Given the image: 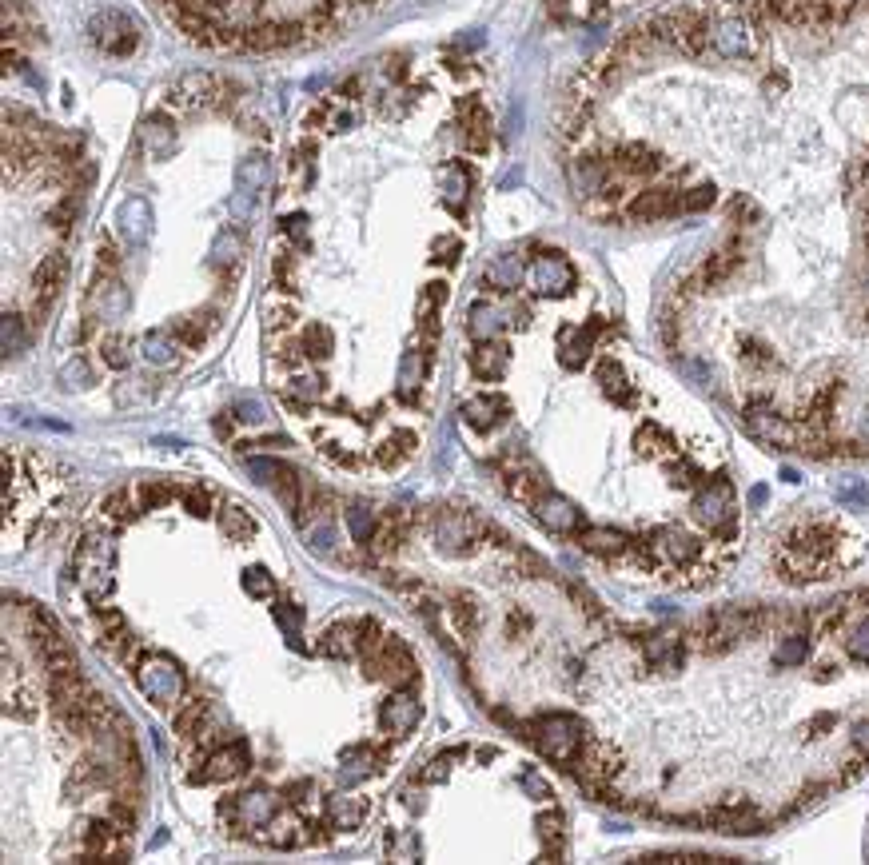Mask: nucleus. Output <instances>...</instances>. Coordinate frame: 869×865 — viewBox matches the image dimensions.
<instances>
[{
	"label": "nucleus",
	"mask_w": 869,
	"mask_h": 865,
	"mask_svg": "<svg viewBox=\"0 0 869 865\" xmlns=\"http://www.w3.org/2000/svg\"><path fill=\"white\" fill-rule=\"evenodd\" d=\"M315 790V782L311 778H299V782H291L288 786V802L295 806V802H307V794Z\"/></svg>",
	"instance_id": "obj_24"
},
{
	"label": "nucleus",
	"mask_w": 869,
	"mask_h": 865,
	"mask_svg": "<svg viewBox=\"0 0 869 865\" xmlns=\"http://www.w3.org/2000/svg\"><path fill=\"white\" fill-rule=\"evenodd\" d=\"M862 559L858 539L826 515H810L798 519L794 527L782 531L778 547H774V571L790 586H806V582H822L834 571H846Z\"/></svg>",
	"instance_id": "obj_2"
},
{
	"label": "nucleus",
	"mask_w": 869,
	"mask_h": 865,
	"mask_svg": "<svg viewBox=\"0 0 869 865\" xmlns=\"http://www.w3.org/2000/svg\"><path fill=\"white\" fill-rule=\"evenodd\" d=\"M319 654L335 658V662H351L359 658V626L355 622H331L319 638Z\"/></svg>",
	"instance_id": "obj_10"
},
{
	"label": "nucleus",
	"mask_w": 869,
	"mask_h": 865,
	"mask_svg": "<svg viewBox=\"0 0 869 865\" xmlns=\"http://www.w3.org/2000/svg\"><path fill=\"white\" fill-rule=\"evenodd\" d=\"M371 818V798H331L327 802V826L331 830H359Z\"/></svg>",
	"instance_id": "obj_12"
},
{
	"label": "nucleus",
	"mask_w": 869,
	"mask_h": 865,
	"mask_svg": "<svg viewBox=\"0 0 869 865\" xmlns=\"http://www.w3.org/2000/svg\"><path fill=\"white\" fill-rule=\"evenodd\" d=\"M204 718H208V702H204V698H188V706H180V710H176L172 726H176V734L188 742V738H196V734H200Z\"/></svg>",
	"instance_id": "obj_18"
},
{
	"label": "nucleus",
	"mask_w": 869,
	"mask_h": 865,
	"mask_svg": "<svg viewBox=\"0 0 869 865\" xmlns=\"http://www.w3.org/2000/svg\"><path fill=\"white\" fill-rule=\"evenodd\" d=\"M96 626H100V634H108V630L128 626V618H124L116 606H96Z\"/></svg>",
	"instance_id": "obj_23"
},
{
	"label": "nucleus",
	"mask_w": 869,
	"mask_h": 865,
	"mask_svg": "<svg viewBox=\"0 0 869 865\" xmlns=\"http://www.w3.org/2000/svg\"><path fill=\"white\" fill-rule=\"evenodd\" d=\"M116 236L128 244V248H148L152 236H156V212H152V200L148 196H128L120 208H116Z\"/></svg>",
	"instance_id": "obj_7"
},
{
	"label": "nucleus",
	"mask_w": 869,
	"mask_h": 865,
	"mask_svg": "<svg viewBox=\"0 0 869 865\" xmlns=\"http://www.w3.org/2000/svg\"><path fill=\"white\" fill-rule=\"evenodd\" d=\"M236 411H244V415H240L244 423H260V419H264V407H260V403H252V399H240V403H236Z\"/></svg>",
	"instance_id": "obj_25"
},
{
	"label": "nucleus",
	"mask_w": 869,
	"mask_h": 865,
	"mask_svg": "<svg viewBox=\"0 0 869 865\" xmlns=\"http://www.w3.org/2000/svg\"><path fill=\"white\" fill-rule=\"evenodd\" d=\"M140 511H144V507H140V499H136V487H116V491H108L104 503H100V515H104V523H112V527H128Z\"/></svg>",
	"instance_id": "obj_14"
},
{
	"label": "nucleus",
	"mask_w": 869,
	"mask_h": 865,
	"mask_svg": "<svg viewBox=\"0 0 869 865\" xmlns=\"http://www.w3.org/2000/svg\"><path fill=\"white\" fill-rule=\"evenodd\" d=\"M136 686H140V694L152 702V706H176L180 698H184V690H188V678H184V670L168 658V654H156V650H144L140 654V662H136Z\"/></svg>",
	"instance_id": "obj_4"
},
{
	"label": "nucleus",
	"mask_w": 869,
	"mask_h": 865,
	"mask_svg": "<svg viewBox=\"0 0 869 865\" xmlns=\"http://www.w3.org/2000/svg\"><path fill=\"white\" fill-rule=\"evenodd\" d=\"M112 563H116V543H112V535H104V531L84 535L80 547L72 551V567H68V575H76L80 590H84V598H88L92 606H100V602L112 594V586H116V578H112Z\"/></svg>",
	"instance_id": "obj_3"
},
{
	"label": "nucleus",
	"mask_w": 869,
	"mask_h": 865,
	"mask_svg": "<svg viewBox=\"0 0 869 865\" xmlns=\"http://www.w3.org/2000/svg\"><path fill=\"white\" fill-rule=\"evenodd\" d=\"M180 495H184V487H176V483H152V479L136 483V499H140L144 511H160V507H168Z\"/></svg>",
	"instance_id": "obj_16"
},
{
	"label": "nucleus",
	"mask_w": 869,
	"mask_h": 865,
	"mask_svg": "<svg viewBox=\"0 0 869 865\" xmlns=\"http://www.w3.org/2000/svg\"><path fill=\"white\" fill-rule=\"evenodd\" d=\"M280 814V798L268 794V790H248L240 794L236 802H224L220 806V818H232V830L236 834H252V830H268Z\"/></svg>",
	"instance_id": "obj_5"
},
{
	"label": "nucleus",
	"mask_w": 869,
	"mask_h": 865,
	"mask_svg": "<svg viewBox=\"0 0 869 865\" xmlns=\"http://www.w3.org/2000/svg\"><path fill=\"white\" fill-rule=\"evenodd\" d=\"M220 531H224L232 543H248V539L260 535V523H256V515H252L248 507L224 503V507H220Z\"/></svg>",
	"instance_id": "obj_15"
},
{
	"label": "nucleus",
	"mask_w": 869,
	"mask_h": 865,
	"mask_svg": "<svg viewBox=\"0 0 869 865\" xmlns=\"http://www.w3.org/2000/svg\"><path fill=\"white\" fill-rule=\"evenodd\" d=\"M419 722H423V702H419V694L391 686V694H387L383 706H379V726H383L391 738H407V734H415Z\"/></svg>",
	"instance_id": "obj_8"
},
{
	"label": "nucleus",
	"mask_w": 869,
	"mask_h": 865,
	"mask_svg": "<svg viewBox=\"0 0 869 865\" xmlns=\"http://www.w3.org/2000/svg\"><path fill=\"white\" fill-rule=\"evenodd\" d=\"M240 582H244V590H248L252 598H260V602H272V598H276V578H272L268 567H248Z\"/></svg>",
	"instance_id": "obj_20"
},
{
	"label": "nucleus",
	"mask_w": 869,
	"mask_h": 865,
	"mask_svg": "<svg viewBox=\"0 0 869 865\" xmlns=\"http://www.w3.org/2000/svg\"><path fill=\"white\" fill-rule=\"evenodd\" d=\"M248 770H252V754H248L244 742H236V746H220V750H212V754L200 762V770L188 774V782H192V786H216V782L244 778Z\"/></svg>",
	"instance_id": "obj_6"
},
{
	"label": "nucleus",
	"mask_w": 869,
	"mask_h": 865,
	"mask_svg": "<svg viewBox=\"0 0 869 865\" xmlns=\"http://www.w3.org/2000/svg\"><path fill=\"white\" fill-rule=\"evenodd\" d=\"M180 503H184V511H188L192 519H208V515H212V491H208L204 483H192V487H184Z\"/></svg>",
	"instance_id": "obj_21"
},
{
	"label": "nucleus",
	"mask_w": 869,
	"mask_h": 865,
	"mask_svg": "<svg viewBox=\"0 0 869 865\" xmlns=\"http://www.w3.org/2000/svg\"><path fill=\"white\" fill-rule=\"evenodd\" d=\"M88 379H92V371L84 359H72V367H64V375H60L64 387H88Z\"/></svg>",
	"instance_id": "obj_22"
},
{
	"label": "nucleus",
	"mask_w": 869,
	"mask_h": 865,
	"mask_svg": "<svg viewBox=\"0 0 869 865\" xmlns=\"http://www.w3.org/2000/svg\"><path fill=\"white\" fill-rule=\"evenodd\" d=\"M184 40L220 52H280L339 36L379 0H148Z\"/></svg>",
	"instance_id": "obj_1"
},
{
	"label": "nucleus",
	"mask_w": 869,
	"mask_h": 865,
	"mask_svg": "<svg viewBox=\"0 0 869 865\" xmlns=\"http://www.w3.org/2000/svg\"><path fill=\"white\" fill-rule=\"evenodd\" d=\"M272 618L280 622V630H284L288 646H299L295 638H299V626H303V606H299L295 598H276V606H272Z\"/></svg>",
	"instance_id": "obj_19"
},
{
	"label": "nucleus",
	"mask_w": 869,
	"mask_h": 865,
	"mask_svg": "<svg viewBox=\"0 0 869 865\" xmlns=\"http://www.w3.org/2000/svg\"><path fill=\"white\" fill-rule=\"evenodd\" d=\"M311 826L299 822V818H276L264 834H256V842L272 846V850H295V846H311Z\"/></svg>",
	"instance_id": "obj_13"
},
{
	"label": "nucleus",
	"mask_w": 869,
	"mask_h": 865,
	"mask_svg": "<svg viewBox=\"0 0 869 865\" xmlns=\"http://www.w3.org/2000/svg\"><path fill=\"white\" fill-rule=\"evenodd\" d=\"M92 40H96L108 56H128V52H136L140 32H136V24H132L124 12H100V16L92 20Z\"/></svg>",
	"instance_id": "obj_9"
},
{
	"label": "nucleus",
	"mask_w": 869,
	"mask_h": 865,
	"mask_svg": "<svg viewBox=\"0 0 869 865\" xmlns=\"http://www.w3.org/2000/svg\"><path fill=\"white\" fill-rule=\"evenodd\" d=\"M347 531H351V539L355 543H371L375 539V531H379V519H375V511L367 507V503H351L347 507Z\"/></svg>",
	"instance_id": "obj_17"
},
{
	"label": "nucleus",
	"mask_w": 869,
	"mask_h": 865,
	"mask_svg": "<svg viewBox=\"0 0 869 865\" xmlns=\"http://www.w3.org/2000/svg\"><path fill=\"white\" fill-rule=\"evenodd\" d=\"M331 543H335V535H331V527H327V531H311V551H315V555H319L323 547H331Z\"/></svg>",
	"instance_id": "obj_26"
},
{
	"label": "nucleus",
	"mask_w": 869,
	"mask_h": 865,
	"mask_svg": "<svg viewBox=\"0 0 869 865\" xmlns=\"http://www.w3.org/2000/svg\"><path fill=\"white\" fill-rule=\"evenodd\" d=\"M626 0H547L551 16L563 20V24H590V20H602L610 8H618Z\"/></svg>",
	"instance_id": "obj_11"
}]
</instances>
